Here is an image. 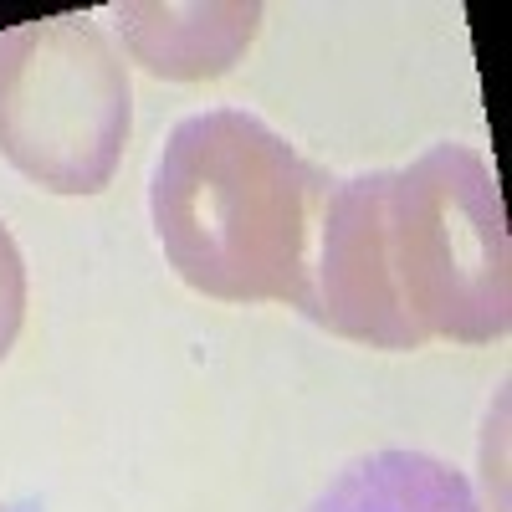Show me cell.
I'll use <instances>...</instances> for the list:
<instances>
[{
  "mask_svg": "<svg viewBox=\"0 0 512 512\" xmlns=\"http://www.w3.org/2000/svg\"><path fill=\"white\" fill-rule=\"evenodd\" d=\"M108 16L123 52L144 72L164 82H205L241 62L267 11L251 0H128Z\"/></svg>",
  "mask_w": 512,
  "mask_h": 512,
  "instance_id": "obj_4",
  "label": "cell"
},
{
  "mask_svg": "<svg viewBox=\"0 0 512 512\" xmlns=\"http://www.w3.org/2000/svg\"><path fill=\"white\" fill-rule=\"evenodd\" d=\"M303 318L390 354L431 338L502 344L512 241L492 164L466 144H431L405 169L333 180Z\"/></svg>",
  "mask_w": 512,
  "mask_h": 512,
  "instance_id": "obj_1",
  "label": "cell"
},
{
  "mask_svg": "<svg viewBox=\"0 0 512 512\" xmlns=\"http://www.w3.org/2000/svg\"><path fill=\"white\" fill-rule=\"evenodd\" d=\"M328 190V169L272 123L210 108L169 128L149 180V221L164 262L200 297L308 313Z\"/></svg>",
  "mask_w": 512,
  "mask_h": 512,
  "instance_id": "obj_2",
  "label": "cell"
},
{
  "mask_svg": "<svg viewBox=\"0 0 512 512\" xmlns=\"http://www.w3.org/2000/svg\"><path fill=\"white\" fill-rule=\"evenodd\" d=\"M134 128L128 67L88 16L0 31V159L52 195H103Z\"/></svg>",
  "mask_w": 512,
  "mask_h": 512,
  "instance_id": "obj_3",
  "label": "cell"
},
{
  "mask_svg": "<svg viewBox=\"0 0 512 512\" xmlns=\"http://www.w3.org/2000/svg\"><path fill=\"white\" fill-rule=\"evenodd\" d=\"M21 323H26V262L16 236L0 221V359L16 349Z\"/></svg>",
  "mask_w": 512,
  "mask_h": 512,
  "instance_id": "obj_6",
  "label": "cell"
},
{
  "mask_svg": "<svg viewBox=\"0 0 512 512\" xmlns=\"http://www.w3.org/2000/svg\"><path fill=\"white\" fill-rule=\"evenodd\" d=\"M308 512H482V502L451 461L390 446L349 461Z\"/></svg>",
  "mask_w": 512,
  "mask_h": 512,
  "instance_id": "obj_5",
  "label": "cell"
}]
</instances>
